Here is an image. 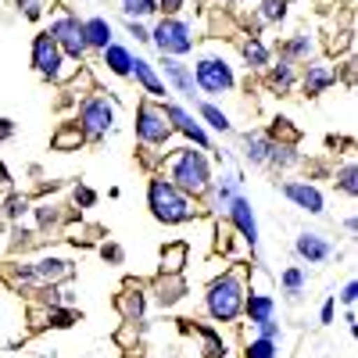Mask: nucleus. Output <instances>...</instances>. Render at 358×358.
Segmentation results:
<instances>
[{
	"mask_svg": "<svg viewBox=\"0 0 358 358\" xmlns=\"http://www.w3.org/2000/svg\"><path fill=\"white\" fill-rule=\"evenodd\" d=\"M244 308H248L251 322L258 326V322H268V319H273V308H276V301H273L268 294H251L248 301H244Z\"/></svg>",
	"mask_w": 358,
	"mask_h": 358,
	"instance_id": "6ab92c4d",
	"label": "nucleus"
},
{
	"mask_svg": "<svg viewBox=\"0 0 358 358\" xmlns=\"http://www.w3.org/2000/svg\"><path fill=\"white\" fill-rule=\"evenodd\" d=\"M129 76H136V79L143 83V90H147V94H151V97H165V94H169V90L162 86V79L155 76V69L147 65L143 57H133V69H129Z\"/></svg>",
	"mask_w": 358,
	"mask_h": 358,
	"instance_id": "dca6fc26",
	"label": "nucleus"
},
{
	"mask_svg": "<svg viewBox=\"0 0 358 358\" xmlns=\"http://www.w3.org/2000/svg\"><path fill=\"white\" fill-rule=\"evenodd\" d=\"M83 40H86V47H108L111 43V25L104 22V18H86L83 22Z\"/></svg>",
	"mask_w": 358,
	"mask_h": 358,
	"instance_id": "f3484780",
	"label": "nucleus"
},
{
	"mask_svg": "<svg viewBox=\"0 0 358 358\" xmlns=\"http://www.w3.org/2000/svg\"><path fill=\"white\" fill-rule=\"evenodd\" d=\"M244 312V283L236 276H222L208 287V315L219 322H233Z\"/></svg>",
	"mask_w": 358,
	"mask_h": 358,
	"instance_id": "7ed1b4c3",
	"label": "nucleus"
},
{
	"mask_svg": "<svg viewBox=\"0 0 358 358\" xmlns=\"http://www.w3.org/2000/svg\"><path fill=\"white\" fill-rule=\"evenodd\" d=\"M244 57H248V65H251V69H265V65H268V50H265V43L255 40V36L244 43Z\"/></svg>",
	"mask_w": 358,
	"mask_h": 358,
	"instance_id": "5701e85b",
	"label": "nucleus"
},
{
	"mask_svg": "<svg viewBox=\"0 0 358 358\" xmlns=\"http://www.w3.org/2000/svg\"><path fill=\"white\" fill-rule=\"evenodd\" d=\"M322 322H334V301L322 305Z\"/></svg>",
	"mask_w": 358,
	"mask_h": 358,
	"instance_id": "a18cd8bd",
	"label": "nucleus"
},
{
	"mask_svg": "<svg viewBox=\"0 0 358 358\" xmlns=\"http://www.w3.org/2000/svg\"><path fill=\"white\" fill-rule=\"evenodd\" d=\"M18 8H25V18H40V11L47 8V0H18Z\"/></svg>",
	"mask_w": 358,
	"mask_h": 358,
	"instance_id": "c9c22d12",
	"label": "nucleus"
},
{
	"mask_svg": "<svg viewBox=\"0 0 358 358\" xmlns=\"http://www.w3.org/2000/svg\"><path fill=\"white\" fill-rule=\"evenodd\" d=\"M337 76L330 72V69H322V65H308V76H305V90L308 94H322L326 86H330Z\"/></svg>",
	"mask_w": 358,
	"mask_h": 358,
	"instance_id": "412c9836",
	"label": "nucleus"
},
{
	"mask_svg": "<svg viewBox=\"0 0 358 358\" xmlns=\"http://www.w3.org/2000/svg\"><path fill=\"white\" fill-rule=\"evenodd\" d=\"M197 86L208 94H226L233 90V72L222 57H201L197 62Z\"/></svg>",
	"mask_w": 358,
	"mask_h": 358,
	"instance_id": "6e6552de",
	"label": "nucleus"
},
{
	"mask_svg": "<svg viewBox=\"0 0 358 358\" xmlns=\"http://www.w3.org/2000/svg\"><path fill=\"white\" fill-rule=\"evenodd\" d=\"M54 326H72V312H54Z\"/></svg>",
	"mask_w": 358,
	"mask_h": 358,
	"instance_id": "a19ab883",
	"label": "nucleus"
},
{
	"mask_svg": "<svg viewBox=\"0 0 358 358\" xmlns=\"http://www.w3.org/2000/svg\"><path fill=\"white\" fill-rule=\"evenodd\" d=\"M244 143H248V158L251 162H268V147H273V140H265L262 133H244Z\"/></svg>",
	"mask_w": 358,
	"mask_h": 358,
	"instance_id": "4be33fe9",
	"label": "nucleus"
},
{
	"mask_svg": "<svg viewBox=\"0 0 358 358\" xmlns=\"http://www.w3.org/2000/svg\"><path fill=\"white\" fill-rule=\"evenodd\" d=\"M62 47L54 43V36L50 33H40L36 40H33V65H36V72L40 76H47V79H57L62 76Z\"/></svg>",
	"mask_w": 358,
	"mask_h": 358,
	"instance_id": "1a4fd4ad",
	"label": "nucleus"
},
{
	"mask_svg": "<svg viewBox=\"0 0 358 358\" xmlns=\"http://www.w3.org/2000/svg\"><path fill=\"white\" fill-rule=\"evenodd\" d=\"M355 179H358V172H355V165H348V169L341 172V190H344L348 197L358 194V183H355Z\"/></svg>",
	"mask_w": 358,
	"mask_h": 358,
	"instance_id": "72a5a7b5",
	"label": "nucleus"
},
{
	"mask_svg": "<svg viewBox=\"0 0 358 358\" xmlns=\"http://www.w3.org/2000/svg\"><path fill=\"white\" fill-rule=\"evenodd\" d=\"M115 126V104L108 97H90L79 108V129L86 136H104Z\"/></svg>",
	"mask_w": 358,
	"mask_h": 358,
	"instance_id": "20e7f679",
	"label": "nucleus"
},
{
	"mask_svg": "<svg viewBox=\"0 0 358 358\" xmlns=\"http://www.w3.org/2000/svg\"><path fill=\"white\" fill-rule=\"evenodd\" d=\"M165 118H169V122H172L179 133L194 136V143H197V147H208V133H204V129L194 122V118H190V111H183L179 104H169V108H165Z\"/></svg>",
	"mask_w": 358,
	"mask_h": 358,
	"instance_id": "f8f14e48",
	"label": "nucleus"
},
{
	"mask_svg": "<svg viewBox=\"0 0 358 358\" xmlns=\"http://www.w3.org/2000/svg\"><path fill=\"white\" fill-rule=\"evenodd\" d=\"M201 118H208V126L219 129V133H229V118L215 108V104H201Z\"/></svg>",
	"mask_w": 358,
	"mask_h": 358,
	"instance_id": "bb28decb",
	"label": "nucleus"
},
{
	"mask_svg": "<svg viewBox=\"0 0 358 358\" xmlns=\"http://www.w3.org/2000/svg\"><path fill=\"white\" fill-rule=\"evenodd\" d=\"M33 273H36L40 283H57V280H69L72 276V265L65 258H43V262L33 265Z\"/></svg>",
	"mask_w": 358,
	"mask_h": 358,
	"instance_id": "4468645a",
	"label": "nucleus"
},
{
	"mask_svg": "<svg viewBox=\"0 0 358 358\" xmlns=\"http://www.w3.org/2000/svg\"><path fill=\"white\" fill-rule=\"evenodd\" d=\"M158 290H162V294H158V297H162V305H172L176 297L183 294V280H179L176 273H169V280H162V287H158Z\"/></svg>",
	"mask_w": 358,
	"mask_h": 358,
	"instance_id": "a878e982",
	"label": "nucleus"
},
{
	"mask_svg": "<svg viewBox=\"0 0 358 358\" xmlns=\"http://www.w3.org/2000/svg\"><path fill=\"white\" fill-rule=\"evenodd\" d=\"M104 65H108L115 76H129V69H133V54H129L126 47H118V43H108V47H104Z\"/></svg>",
	"mask_w": 358,
	"mask_h": 358,
	"instance_id": "a211bd4d",
	"label": "nucleus"
},
{
	"mask_svg": "<svg viewBox=\"0 0 358 358\" xmlns=\"http://www.w3.org/2000/svg\"><path fill=\"white\" fill-rule=\"evenodd\" d=\"M147 201H151V212H155V219H158V222H169V226H176V222H187V219L194 215V208H190L187 194H183V190H176L172 183H165V179H151V190H147Z\"/></svg>",
	"mask_w": 358,
	"mask_h": 358,
	"instance_id": "f03ea898",
	"label": "nucleus"
},
{
	"mask_svg": "<svg viewBox=\"0 0 358 358\" xmlns=\"http://www.w3.org/2000/svg\"><path fill=\"white\" fill-rule=\"evenodd\" d=\"M118 4H122V11L133 18H140V15H155L158 11V0H118Z\"/></svg>",
	"mask_w": 358,
	"mask_h": 358,
	"instance_id": "cd10ccee",
	"label": "nucleus"
},
{
	"mask_svg": "<svg viewBox=\"0 0 358 358\" xmlns=\"http://www.w3.org/2000/svg\"><path fill=\"white\" fill-rule=\"evenodd\" d=\"M86 140V133L79 129V122H72V126H62L54 133V151H79V143Z\"/></svg>",
	"mask_w": 358,
	"mask_h": 358,
	"instance_id": "aec40b11",
	"label": "nucleus"
},
{
	"mask_svg": "<svg viewBox=\"0 0 358 358\" xmlns=\"http://www.w3.org/2000/svg\"><path fill=\"white\" fill-rule=\"evenodd\" d=\"M8 179H11V176H8V169H4V165H0V183H8Z\"/></svg>",
	"mask_w": 358,
	"mask_h": 358,
	"instance_id": "49530a36",
	"label": "nucleus"
},
{
	"mask_svg": "<svg viewBox=\"0 0 358 358\" xmlns=\"http://www.w3.org/2000/svg\"><path fill=\"white\" fill-rule=\"evenodd\" d=\"M104 258H111V262H122V248H115V244H111V248H104Z\"/></svg>",
	"mask_w": 358,
	"mask_h": 358,
	"instance_id": "c03bdc74",
	"label": "nucleus"
},
{
	"mask_svg": "<svg viewBox=\"0 0 358 358\" xmlns=\"http://www.w3.org/2000/svg\"><path fill=\"white\" fill-rule=\"evenodd\" d=\"M283 194L297 204V208H305L308 215H319L322 212V194L308 183H283Z\"/></svg>",
	"mask_w": 358,
	"mask_h": 358,
	"instance_id": "9b49d317",
	"label": "nucleus"
},
{
	"mask_svg": "<svg viewBox=\"0 0 358 358\" xmlns=\"http://www.w3.org/2000/svg\"><path fill=\"white\" fill-rule=\"evenodd\" d=\"M172 187L183 194H204L212 187V169H208V158L194 147H183V151L172 155Z\"/></svg>",
	"mask_w": 358,
	"mask_h": 358,
	"instance_id": "f257e3e1",
	"label": "nucleus"
},
{
	"mask_svg": "<svg viewBox=\"0 0 358 358\" xmlns=\"http://www.w3.org/2000/svg\"><path fill=\"white\" fill-rule=\"evenodd\" d=\"M273 83H276L280 90H287V86L294 83V72H290V62H280V65L273 69Z\"/></svg>",
	"mask_w": 358,
	"mask_h": 358,
	"instance_id": "473e14b6",
	"label": "nucleus"
},
{
	"mask_svg": "<svg viewBox=\"0 0 358 358\" xmlns=\"http://www.w3.org/2000/svg\"><path fill=\"white\" fill-rule=\"evenodd\" d=\"M229 219L236 222V229L244 233V241L255 248L258 244V222H255V212H251V204L244 197H233L229 201Z\"/></svg>",
	"mask_w": 358,
	"mask_h": 358,
	"instance_id": "9d476101",
	"label": "nucleus"
},
{
	"mask_svg": "<svg viewBox=\"0 0 358 358\" xmlns=\"http://www.w3.org/2000/svg\"><path fill=\"white\" fill-rule=\"evenodd\" d=\"M287 15V0H262V18L265 22H280Z\"/></svg>",
	"mask_w": 358,
	"mask_h": 358,
	"instance_id": "c85d7f7f",
	"label": "nucleus"
},
{
	"mask_svg": "<svg viewBox=\"0 0 358 358\" xmlns=\"http://www.w3.org/2000/svg\"><path fill=\"white\" fill-rule=\"evenodd\" d=\"M11 133H15V126L8 122V118H0V140H11Z\"/></svg>",
	"mask_w": 358,
	"mask_h": 358,
	"instance_id": "79ce46f5",
	"label": "nucleus"
},
{
	"mask_svg": "<svg viewBox=\"0 0 358 358\" xmlns=\"http://www.w3.org/2000/svg\"><path fill=\"white\" fill-rule=\"evenodd\" d=\"M129 33H133V36H136L140 43H147V40H151V33H147V29H143L140 22H129Z\"/></svg>",
	"mask_w": 358,
	"mask_h": 358,
	"instance_id": "4c0bfd02",
	"label": "nucleus"
},
{
	"mask_svg": "<svg viewBox=\"0 0 358 358\" xmlns=\"http://www.w3.org/2000/svg\"><path fill=\"white\" fill-rule=\"evenodd\" d=\"M158 8H165V11H179V8H183V0H158Z\"/></svg>",
	"mask_w": 358,
	"mask_h": 358,
	"instance_id": "37998d69",
	"label": "nucleus"
},
{
	"mask_svg": "<svg viewBox=\"0 0 358 358\" xmlns=\"http://www.w3.org/2000/svg\"><path fill=\"white\" fill-rule=\"evenodd\" d=\"M136 136L143 143H165L172 136V122H165V108L140 104V111H136Z\"/></svg>",
	"mask_w": 358,
	"mask_h": 358,
	"instance_id": "0eeeda50",
	"label": "nucleus"
},
{
	"mask_svg": "<svg viewBox=\"0 0 358 358\" xmlns=\"http://www.w3.org/2000/svg\"><path fill=\"white\" fill-rule=\"evenodd\" d=\"M151 40L158 43V50H162L165 57L187 54V50L194 47V40H190V25H187V22H176V18H165V22L155 29V36H151Z\"/></svg>",
	"mask_w": 358,
	"mask_h": 358,
	"instance_id": "39448f33",
	"label": "nucleus"
},
{
	"mask_svg": "<svg viewBox=\"0 0 358 358\" xmlns=\"http://www.w3.org/2000/svg\"><path fill=\"white\" fill-rule=\"evenodd\" d=\"M297 255H301L308 265H319V262H326L334 255V248L326 244L319 233H301V236H297Z\"/></svg>",
	"mask_w": 358,
	"mask_h": 358,
	"instance_id": "ddd939ff",
	"label": "nucleus"
},
{
	"mask_svg": "<svg viewBox=\"0 0 358 358\" xmlns=\"http://www.w3.org/2000/svg\"><path fill=\"white\" fill-rule=\"evenodd\" d=\"M25 212H29V201H25V197H18V194L8 197V215H11V219H22Z\"/></svg>",
	"mask_w": 358,
	"mask_h": 358,
	"instance_id": "f704fd0d",
	"label": "nucleus"
},
{
	"mask_svg": "<svg viewBox=\"0 0 358 358\" xmlns=\"http://www.w3.org/2000/svg\"><path fill=\"white\" fill-rule=\"evenodd\" d=\"M312 54V40L308 36H297L290 47H287V62H290V57H308Z\"/></svg>",
	"mask_w": 358,
	"mask_h": 358,
	"instance_id": "2f4dec72",
	"label": "nucleus"
},
{
	"mask_svg": "<svg viewBox=\"0 0 358 358\" xmlns=\"http://www.w3.org/2000/svg\"><path fill=\"white\" fill-rule=\"evenodd\" d=\"M248 358H276V341H265V337H258V341L248 348Z\"/></svg>",
	"mask_w": 358,
	"mask_h": 358,
	"instance_id": "c756f323",
	"label": "nucleus"
},
{
	"mask_svg": "<svg viewBox=\"0 0 358 358\" xmlns=\"http://www.w3.org/2000/svg\"><path fill=\"white\" fill-rule=\"evenodd\" d=\"M162 69H165V79L179 90V94H183V97H194V76L187 72V65H179L176 57H165Z\"/></svg>",
	"mask_w": 358,
	"mask_h": 358,
	"instance_id": "2eb2a0df",
	"label": "nucleus"
},
{
	"mask_svg": "<svg viewBox=\"0 0 358 358\" xmlns=\"http://www.w3.org/2000/svg\"><path fill=\"white\" fill-rule=\"evenodd\" d=\"M162 262H165V273H179V268H183V262H187V244H172V248H165Z\"/></svg>",
	"mask_w": 358,
	"mask_h": 358,
	"instance_id": "393cba45",
	"label": "nucleus"
},
{
	"mask_svg": "<svg viewBox=\"0 0 358 358\" xmlns=\"http://www.w3.org/2000/svg\"><path fill=\"white\" fill-rule=\"evenodd\" d=\"M341 297H344V301H348V305H355V297H358V283H348Z\"/></svg>",
	"mask_w": 358,
	"mask_h": 358,
	"instance_id": "ea45409f",
	"label": "nucleus"
},
{
	"mask_svg": "<svg viewBox=\"0 0 358 358\" xmlns=\"http://www.w3.org/2000/svg\"><path fill=\"white\" fill-rule=\"evenodd\" d=\"M76 201H79V204H94L97 197H94V190H86V187H83V190H76Z\"/></svg>",
	"mask_w": 358,
	"mask_h": 358,
	"instance_id": "58836bf2",
	"label": "nucleus"
},
{
	"mask_svg": "<svg viewBox=\"0 0 358 358\" xmlns=\"http://www.w3.org/2000/svg\"><path fill=\"white\" fill-rule=\"evenodd\" d=\"M50 36H54V43H57V47H62V54L76 57V62L86 54L83 22H79L76 15H62V18H54V25H50Z\"/></svg>",
	"mask_w": 358,
	"mask_h": 358,
	"instance_id": "423d86ee",
	"label": "nucleus"
},
{
	"mask_svg": "<svg viewBox=\"0 0 358 358\" xmlns=\"http://www.w3.org/2000/svg\"><path fill=\"white\" fill-rule=\"evenodd\" d=\"M258 330H262L265 341H276V337H280V326H276L273 319H268V322H258Z\"/></svg>",
	"mask_w": 358,
	"mask_h": 358,
	"instance_id": "e433bc0d",
	"label": "nucleus"
},
{
	"mask_svg": "<svg viewBox=\"0 0 358 358\" xmlns=\"http://www.w3.org/2000/svg\"><path fill=\"white\" fill-rule=\"evenodd\" d=\"M118 308H122L126 322H136L143 315V297L140 294H122V297H118Z\"/></svg>",
	"mask_w": 358,
	"mask_h": 358,
	"instance_id": "b1692460",
	"label": "nucleus"
},
{
	"mask_svg": "<svg viewBox=\"0 0 358 358\" xmlns=\"http://www.w3.org/2000/svg\"><path fill=\"white\" fill-rule=\"evenodd\" d=\"M283 287H287V294L297 301V297H301V268H287V273H283Z\"/></svg>",
	"mask_w": 358,
	"mask_h": 358,
	"instance_id": "7c9ffc66",
	"label": "nucleus"
}]
</instances>
